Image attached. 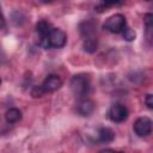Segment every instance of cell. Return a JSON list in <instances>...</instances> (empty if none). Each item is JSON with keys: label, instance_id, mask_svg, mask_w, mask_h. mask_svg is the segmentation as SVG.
<instances>
[{"label": "cell", "instance_id": "7a4b0ae2", "mask_svg": "<svg viewBox=\"0 0 153 153\" xmlns=\"http://www.w3.org/2000/svg\"><path fill=\"white\" fill-rule=\"evenodd\" d=\"M104 29L108 30L109 32H112V33L123 32L127 29L126 17L121 13H115V14L110 16L104 23Z\"/></svg>", "mask_w": 153, "mask_h": 153}, {"label": "cell", "instance_id": "9a60e30c", "mask_svg": "<svg viewBox=\"0 0 153 153\" xmlns=\"http://www.w3.org/2000/svg\"><path fill=\"white\" fill-rule=\"evenodd\" d=\"M145 104L147 105L148 109H153V94L152 93L146 94V97H145Z\"/></svg>", "mask_w": 153, "mask_h": 153}, {"label": "cell", "instance_id": "9c48e42d", "mask_svg": "<svg viewBox=\"0 0 153 153\" xmlns=\"http://www.w3.org/2000/svg\"><path fill=\"white\" fill-rule=\"evenodd\" d=\"M145 23V36L149 44H153V13H146L143 16Z\"/></svg>", "mask_w": 153, "mask_h": 153}, {"label": "cell", "instance_id": "6da1fadb", "mask_svg": "<svg viewBox=\"0 0 153 153\" xmlns=\"http://www.w3.org/2000/svg\"><path fill=\"white\" fill-rule=\"evenodd\" d=\"M71 91L78 99L87 98L91 91V82L90 78L86 74H75L71 79Z\"/></svg>", "mask_w": 153, "mask_h": 153}, {"label": "cell", "instance_id": "8992f818", "mask_svg": "<svg viewBox=\"0 0 153 153\" xmlns=\"http://www.w3.org/2000/svg\"><path fill=\"white\" fill-rule=\"evenodd\" d=\"M67 42V36L66 33L59 29V27H53L50 33H49V37H48V43H49V48H56V49H60L62 47H65Z\"/></svg>", "mask_w": 153, "mask_h": 153}, {"label": "cell", "instance_id": "5b68a950", "mask_svg": "<svg viewBox=\"0 0 153 153\" xmlns=\"http://www.w3.org/2000/svg\"><path fill=\"white\" fill-rule=\"evenodd\" d=\"M109 118L115 122V123H121V122H124L127 118H128V109L126 108V105L121 104V103H115L110 106L109 109Z\"/></svg>", "mask_w": 153, "mask_h": 153}, {"label": "cell", "instance_id": "3957f363", "mask_svg": "<svg viewBox=\"0 0 153 153\" xmlns=\"http://www.w3.org/2000/svg\"><path fill=\"white\" fill-rule=\"evenodd\" d=\"M54 26L48 22V20H39L37 24H36V32H37V43L39 47L44 48V49H48L49 48V43H48V37H49V33L51 31Z\"/></svg>", "mask_w": 153, "mask_h": 153}, {"label": "cell", "instance_id": "30bf717a", "mask_svg": "<svg viewBox=\"0 0 153 153\" xmlns=\"http://www.w3.org/2000/svg\"><path fill=\"white\" fill-rule=\"evenodd\" d=\"M115 139V131L111 128L108 127H102L98 129L97 133V140L102 143H109L111 141H114Z\"/></svg>", "mask_w": 153, "mask_h": 153}, {"label": "cell", "instance_id": "4fadbf2b", "mask_svg": "<svg viewBox=\"0 0 153 153\" xmlns=\"http://www.w3.org/2000/svg\"><path fill=\"white\" fill-rule=\"evenodd\" d=\"M122 35H123V38H124L126 41H128V42L134 41V39H135V37H136L135 31H134L133 29H129V27H127V29L122 32Z\"/></svg>", "mask_w": 153, "mask_h": 153}, {"label": "cell", "instance_id": "5bb4252c", "mask_svg": "<svg viewBox=\"0 0 153 153\" xmlns=\"http://www.w3.org/2000/svg\"><path fill=\"white\" fill-rule=\"evenodd\" d=\"M43 94H44V92H43L41 85H39V86H35V87L31 90V96L35 97V98H37V97H42Z\"/></svg>", "mask_w": 153, "mask_h": 153}, {"label": "cell", "instance_id": "52a82bcc", "mask_svg": "<svg viewBox=\"0 0 153 153\" xmlns=\"http://www.w3.org/2000/svg\"><path fill=\"white\" fill-rule=\"evenodd\" d=\"M62 86V80L59 75L56 74H49L44 80L43 82L41 84V87L43 90L44 93H48V92H54L56 90H59L60 87Z\"/></svg>", "mask_w": 153, "mask_h": 153}, {"label": "cell", "instance_id": "2e32d148", "mask_svg": "<svg viewBox=\"0 0 153 153\" xmlns=\"http://www.w3.org/2000/svg\"><path fill=\"white\" fill-rule=\"evenodd\" d=\"M99 153H123V152H120V151H115V149H110V148H108V149H103V151H100Z\"/></svg>", "mask_w": 153, "mask_h": 153}, {"label": "cell", "instance_id": "277c9868", "mask_svg": "<svg viewBox=\"0 0 153 153\" xmlns=\"http://www.w3.org/2000/svg\"><path fill=\"white\" fill-rule=\"evenodd\" d=\"M133 129H134V133L140 136V137H145V136H148L151 133H152V129H153V122L151 118L143 116V117H139L134 124H133Z\"/></svg>", "mask_w": 153, "mask_h": 153}, {"label": "cell", "instance_id": "ba28073f", "mask_svg": "<svg viewBox=\"0 0 153 153\" xmlns=\"http://www.w3.org/2000/svg\"><path fill=\"white\" fill-rule=\"evenodd\" d=\"M94 111V103L88 98L79 99L76 104V112L81 116H90Z\"/></svg>", "mask_w": 153, "mask_h": 153}, {"label": "cell", "instance_id": "8fae6325", "mask_svg": "<svg viewBox=\"0 0 153 153\" xmlns=\"http://www.w3.org/2000/svg\"><path fill=\"white\" fill-rule=\"evenodd\" d=\"M5 118H6V122L7 123H17L22 120V111L17 108H11L6 111L5 114Z\"/></svg>", "mask_w": 153, "mask_h": 153}, {"label": "cell", "instance_id": "7c38bea8", "mask_svg": "<svg viewBox=\"0 0 153 153\" xmlns=\"http://www.w3.org/2000/svg\"><path fill=\"white\" fill-rule=\"evenodd\" d=\"M97 47H98V43H97V39L91 36V37H86L85 41H84V50L92 54L97 50Z\"/></svg>", "mask_w": 153, "mask_h": 153}]
</instances>
